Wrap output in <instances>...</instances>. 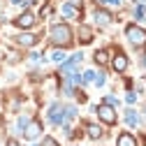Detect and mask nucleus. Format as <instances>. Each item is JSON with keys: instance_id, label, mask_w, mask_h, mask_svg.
<instances>
[{"instance_id": "nucleus-7", "label": "nucleus", "mask_w": 146, "mask_h": 146, "mask_svg": "<svg viewBox=\"0 0 146 146\" xmlns=\"http://www.w3.org/2000/svg\"><path fill=\"white\" fill-rule=\"evenodd\" d=\"M116 146H137V139H135L132 135L123 132V135H118V139H116Z\"/></svg>"}, {"instance_id": "nucleus-19", "label": "nucleus", "mask_w": 146, "mask_h": 146, "mask_svg": "<svg viewBox=\"0 0 146 146\" xmlns=\"http://www.w3.org/2000/svg\"><path fill=\"white\" fill-rule=\"evenodd\" d=\"M7 146H19V141H14V139H12V141H7Z\"/></svg>"}, {"instance_id": "nucleus-21", "label": "nucleus", "mask_w": 146, "mask_h": 146, "mask_svg": "<svg viewBox=\"0 0 146 146\" xmlns=\"http://www.w3.org/2000/svg\"><path fill=\"white\" fill-rule=\"evenodd\" d=\"M144 65H146V56H144Z\"/></svg>"}, {"instance_id": "nucleus-11", "label": "nucleus", "mask_w": 146, "mask_h": 146, "mask_svg": "<svg viewBox=\"0 0 146 146\" xmlns=\"http://www.w3.org/2000/svg\"><path fill=\"white\" fill-rule=\"evenodd\" d=\"M127 67V58L123 56V53H116V56H114V70L116 72H123Z\"/></svg>"}, {"instance_id": "nucleus-16", "label": "nucleus", "mask_w": 146, "mask_h": 146, "mask_svg": "<svg viewBox=\"0 0 146 146\" xmlns=\"http://www.w3.org/2000/svg\"><path fill=\"white\" fill-rule=\"evenodd\" d=\"M40 146H58V141H56V139H53V137H44Z\"/></svg>"}, {"instance_id": "nucleus-23", "label": "nucleus", "mask_w": 146, "mask_h": 146, "mask_svg": "<svg viewBox=\"0 0 146 146\" xmlns=\"http://www.w3.org/2000/svg\"><path fill=\"white\" fill-rule=\"evenodd\" d=\"M144 146H146V139H144Z\"/></svg>"}, {"instance_id": "nucleus-8", "label": "nucleus", "mask_w": 146, "mask_h": 146, "mask_svg": "<svg viewBox=\"0 0 146 146\" xmlns=\"http://www.w3.org/2000/svg\"><path fill=\"white\" fill-rule=\"evenodd\" d=\"M35 42H37V37H35V35H30V33H23V35H19V37H16V44H21V46H33Z\"/></svg>"}, {"instance_id": "nucleus-5", "label": "nucleus", "mask_w": 146, "mask_h": 146, "mask_svg": "<svg viewBox=\"0 0 146 146\" xmlns=\"http://www.w3.org/2000/svg\"><path fill=\"white\" fill-rule=\"evenodd\" d=\"M42 135V123L40 121H30L26 125V139H37Z\"/></svg>"}, {"instance_id": "nucleus-4", "label": "nucleus", "mask_w": 146, "mask_h": 146, "mask_svg": "<svg viewBox=\"0 0 146 146\" xmlns=\"http://www.w3.org/2000/svg\"><path fill=\"white\" fill-rule=\"evenodd\" d=\"M65 118H67V109H65L63 104H53V107L49 109V121H51V123L58 125V123H63Z\"/></svg>"}, {"instance_id": "nucleus-13", "label": "nucleus", "mask_w": 146, "mask_h": 146, "mask_svg": "<svg viewBox=\"0 0 146 146\" xmlns=\"http://www.w3.org/2000/svg\"><path fill=\"white\" fill-rule=\"evenodd\" d=\"M63 14L67 16V19H72V16H77V9H74V5H63Z\"/></svg>"}, {"instance_id": "nucleus-22", "label": "nucleus", "mask_w": 146, "mask_h": 146, "mask_svg": "<svg viewBox=\"0 0 146 146\" xmlns=\"http://www.w3.org/2000/svg\"><path fill=\"white\" fill-rule=\"evenodd\" d=\"M12 3H19V0H12Z\"/></svg>"}, {"instance_id": "nucleus-3", "label": "nucleus", "mask_w": 146, "mask_h": 146, "mask_svg": "<svg viewBox=\"0 0 146 146\" xmlns=\"http://www.w3.org/2000/svg\"><path fill=\"white\" fill-rule=\"evenodd\" d=\"M98 116H100V121H104L107 125H114V123H116V111H114L111 104H100V107H98Z\"/></svg>"}, {"instance_id": "nucleus-14", "label": "nucleus", "mask_w": 146, "mask_h": 146, "mask_svg": "<svg viewBox=\"0 0 146 146\" xmlns=\"http://www.w3.org/2000/svg\"><path fill=\"white\" fill-rule=\"evenodd\" d=\"M107 60H109V53H107V51H95V63L104 65Z\"/></svg>"}, {"instance_id": "nucleus-18", "label": "nucleus", "mask_w": 146, "mask_h": 146, "mask_svg": "<svg viewBox=\"0 0 146 146\" xmlns=\"http://www.w3.org/2000/svg\"><path fill=\"white\" fill-rule=\"evenodd\" d=\"M90 79H95V72H86V74H84V79H81V81H90Z\"/></svg>"}, {"instance_id": "nucleus-2", "label": "nucleus", "mask_w": 146, "mask_h": 146, "mask_svg": "<svg viewBox=\"0 0 146 146\" xmlns=\"http://www.w3.org/2000/svg\"><path fill=\"white\" fill-rule=\"evenodd\" d=\"M125 35H127V40H130L135 46H144L146 44V30L139 28V26H135V23L125 28Z\"/></svg>"}, {"instance_id": "nucleus-10", "label": "nucleus", "mask_w": 146, "mask_h": 146, "mask_svg": "<svg viewBox=\"0 0 146 146\" xmlns=\"http://www.w3.org/2000/svg\"><path fill=\"white\" fill-rule=\"evenodd\" d=\"M86 132H88L90 139H100V137H102V127L95 125V123H88V125H86Z\"/></svg>"}, {"instance_id": "nucleus-17", "label": "nucleus", "mask_w": 146, "mask_h": 146, "mask_svg": "<svg viewBox=\"0 0 146 146\" xmlns=\"http://www.w3.org/2000/svg\"><path fill=\"white\" fill-rule=\"evenodd\" d=\"M51 58H53V60H58V63H60V60H63L65 56H63V51H53V56H51Z\"/></svg>"}, {"instance_id": "nucleus-20", "label": "nucleus", "mask_w": 146, "mask_h": 146, "mask_svg": "<svg viewBox=\"0 0 146 146\" xmlns=\"http://www.w3.org/2000/svg\"><path fill=\"white\" fill-rule=\"evenodd\" d=\"M111 3H114V5H118V3H121V0H111Z\"/></svg>"}, {"instance_id": "nucleus-9", "label": "nucleus", "mask_w": 146, "mask_h": 146, "mask_svg": "<svg viewBox=\"0 0 146 146\" xmlns=\"http://www.w3.org/2000/svg\"><path fill=\"white\" fill-rule=\"evenodd\" d=\"M95 21H98L100 26H109V23H111V14L104 12V9H98V12H95Z\"/></svg>"}, {"instance_id": "nucleus-12", "label": "nucleus", "mask_w": 146, "mask_h": 146, "mask_svg": "<svg viewBox=\"0 0 146 146\" xmlns=\"http://www.w3.org/2000/svg\"><path fill=\"white\" fill-rule=\"evenodd\" d=\"M125 121H127V125H137V123H139V116L132 111V109H127V114H125Z\"/></svg>"}, {"instance_id": "nucleus-15", "label": "nucleus", "mask_w": 146, "mask_h": 146, "mask_svg": "<svg viewBox=\"0 0 146 146\" xmlns=\"http://www.w3.org/2000/svg\"><path fill=\"white\" fill-rule=\"evenodd\" d=\"M79 37H81V42H90V37H93V33H90V30H88V28L84 26V28L79 30Z\"/></svg>"}, {"instance_id": "nucleus-6", "label": "nucleus", "mask_w": 146, "mask_h": 146, "mask_svg": "<svg viewBox=\"0 0 146 146\" xmlns=\"http://www.w3.org/2000/svg\"><path fill=\"white\" fill-rule=\"evenodd\" d=\"M14 23L19 26V28H30V26L35 23V16H33L30 12H26V14H21V16H19V19H16Z\"/></svg>"}, {"instance_id": "nucleus-1", "label": "nucleus", "mask_w": 146, "mask_h": 146, "mask_svg": "<svg viewBox=\"0 0 146 146\" xmlns=\"http://www.w3.org/2000/svg\"><path fill=\"white\" fill-rule=\"evenodd\" d=\"M51 42L56 46H70L72 42V30L65 26V23H56L51 28Z\"/></svg>"}]
</instances>
